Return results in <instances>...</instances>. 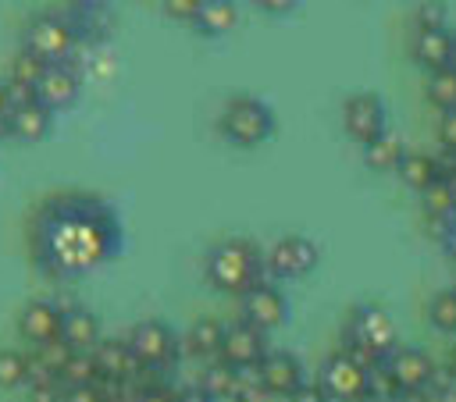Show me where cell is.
Here are the masks:
<instances>
[{
    "instance_id": "6da1fadb",
    "label": "cell",
    "mask_w": 456,
    "mask_h": 402,
    "mask_svg": "<svg viewBox=\"0 0 456 402\" xmlns=\"http://www.w3.org/2000/svg\"><path fill=\"white\" fill-rule=\"evenodd\" d=\"M110 242H114V228L103 213H86V210L64 213L50 228V256L71 270L103 260Z\"/></svg>"
},
{
    "instance_id": "7a4b0ae2",
    "label": "cell",
    "mask_w": 456,
    "mask_h": 402,
    "mask_svg": "<svg viewBox=\"0 0 456 402\" xmlns=\"http://www.w3.org/2000/svg\"><path fill=\"white\" fill-rule=\"evenodd\" d=\"M207 277L221 292H246L260 285V253L246 238H228L210 249L207 256Z\"/></svg>"
},
{
    "instance_id": "3957f363",
    "label": "cell",
    "mask_w": 456,
    "mask_h": 402,
    "mask_svg": "<svg viewBox=\"0 0 456 402\" xmlns=\"http://www.w3.org/2000/svg\"><path fill=\"white\" fill-rule=\"evenodd\" d=\"M271 128H274L271 110H267L260 100H253V96L232 100V103L224 107V114H221V132H224L235 146H256V142H264V139L271 135Z\"/></svg>"
},
{
    "instance_id": "277c9868",
    "label": "cell",
    "mask_w": 456,
    "mask_h": 402,
    "mask_svg": "<svg viewBox=\"0 0 456 402\" xmlns=\"http://www.w3.org/2000/svg\"><path fill=\"white\" fill-rule=\"evenodd\" d=\"M25 50H32L36 57H43L46 64H61L71 50H75V28L64 18H36L25 28Z\"/></svg>"
},
{
    "instance_id": "5b68a950",
    "label": "cell",
    "mask_w": 456,
    "mask_h": 402,
    "mask_svg": "<svg viewBox=\"0 0 456 402\" xmlns=\"http://www.w3.org/2000/svg\"><path fill=\"white\" fill-rule=\"evenodd\" d=\"M321 388L328 398H338V402H363L367 398V370L346 356V352H335L324 370H321Z\"/></svg>"
},
{
    "instance_id": "8992f818",
    "label": "cell",
    "mask_w": 456,
    "mask_h": 402,
    "mask_svg": "<svg viewBox=\"0 0 456 402\" xmlns=\"http://www.w3.org/2000/svg\"><path fill=\"white\" fill-rule=\"evenodd\" d=\"M314 263H317V249L303 235L278 238L264 256V270L274 277H303L306 270H314Z\"/></svg>"
},
{
    "instance_id": "52a82bcc",
    "label": "cell",
    "mask_w": 456,
    "mask_h": 402,
    "mask_svg": "<svg viewBox=\"0 0 456 402\" xmlns=\"http://www.w3.org/2000/svg\"><path fill=\"white\" fill-rule=\"evenodd\" d=\"M342 125H346V132L360 146H367L370 139H378L385 132V107H381V100L374 92H353L342 103Z\"/></svg>"
},
{
    "instance_id": "ba28073f",
    "label": "cell",
    "mask_w": 456,
    "mask_h": 402,
    "mask_svg": "<svg viewBox=\"0 0 456 402\" xmlns=\"http://www.w3.org/2000/svg\"><path fill=\"white\" fill-rule=\"evenodd\" d=\"M349 342H360V345H367L378 356H388L395 349V327H392V320H388L385 310L360 306L349 317Z\"/></svg>"
},
{
    "instance_id": "9c48e42d",
    "label": "cell",
    "mask_w": 456,
    "mask_h": 402,
    "mask_svg": "<svg viewBox=\"0 0 456 402\" xmlns=\"http://www.w3.org/2000/svg\"><path fill=\"white\" fill-rule=\"evenodd\" d=\"M128 349L135 352V359H139L142 366H157V370H160L167 359H175V334H171V327L160 324V320H142V324L132 327Z\"/></svg>"
},
{
    "instance_id": "30bf717a",
    "label": "cell",
    "mask_w": 456,
    "mask_h": 402,
    "mask_svg": "<svg viewBox=\"0 0 456 402\" xmlns=\"http://www.w3.org/2000/svg\"><path fill=\"white\" fill-rule=\"evenodd\" d=\"M281 320H285V295L271 281H260L242 292V324L267 331V327H278Z\"/></svg>"
},
{
    "instance_id": "8fae6325",
    "label": "cell",
    "mask_w": 456,
    "mask_h": 402,
    "mask_svg": "<svg viewBox=\"0 0 456 402\" xmlns=\"http://www.w3.org/2000/svg\"><path fill=\"white\" fill-rule=\"evenodd\" d=\"M264 331L249 327V324H232L224 327V342H221V363L235 366V370H253L264 359Z\"/></svg>"
},
{
    "instance_id": "7c38bea8",
    "label": "cell",
    "mask_w": 456,
    "mask_h": 402,
    "mask_svg": "<svg viewBox=\"0 0 456 402\" xmlns=\"http://www.w3.org/2000/svg\"><path fill=\"white\" fill-rule=\"evenodd\" d=\"M385 363H388L395 384L403 388V395L428 391V381H431V374H435V363H431L428 352H420V349H392V352L385 356Z\"/></svg>"
},
{
    "instance_id": "4fadbf2b",
    "label": "cell",
    "mask_w": 456,
    "mask_h": 402,
    "mask_svg": "<svg viewBox=\"0 0 456 402\" xmlns=\"http://www.w3.org/2000/svg\"><path fill=\"white\" fill-rule=\"evenodd\" d=\"M256 384L271 395H281L289 398L299 384H303V366L296 356L289 352H267L260 363H256Z\"/></svg>"
},
{
    "instance_id": "5bb4252c",
    "label": "cell",
    "mask_w": 456,
    "mask_h": 402,
    "mask_svg": "<svg viewBox=\"0 0 456 402\" xmlns=\"http://www.w3.org/2000/svg\"><path fill=\"white\" fill-rule=\"evenodd\" d=\"M61 313L64 310H57L53 302H28L21 310V317H18L21 338H28L36 349L46 345V342H53V338H61Z\"/></svg>"
},
{
    "instance_id": "9a60e30c",
    "label": "cell",
    "mask_w": 456,
    "mask_h": 402,
    "mask_svg": "<svg viewBox=\"0 0 456 402\" xmlns=\"http://www.w3.org/2000/svg\"><path fill=\"white\" fill-rule=\"evenodd\" d=\"M93 359H96V370H100V377H107V381H132L135 374H139V359H135V352L128 349V342H96V349H93Z\"/></svg>"
},
{
    "instance_id": "2e32d148",
    "label": "cell",
    "mask_w": 456,
    "mask_h": 402,
    "mask_svg": "<svg viewBox=\"0 0 456 402\" xmlns=\"http://www.w3.org/2000/svg\"><path fill=\"white\" fill-rule=\"evenodd\" d=\"M75 96H78V78L64 64H50L46 75L39 78V85H36V100L46 110H61V107L75 103Z\"/></svg>"
},
{
    "instance_id": "e0dca14e",
    "label": "cell",
    "mask_w": 456,
    "mask_h": 402,
    "mask_svg": "<svg viewBox=\"0 0 456 402\" xmlns=\"http://www.w3.org/2000/svg\"><path fill=\"white\" fill-rule=\"evenodd\" d=\"M452 43L456 36L445 32V28H428V32H417L413 36V60L428 71H438V68H449L452 60Z\"/></svg>"
},
{
    "instance_id": "ac0fdd59",
    "label": "cell",
    "mask_w": 456,
    "mask_h": 402,
    "mask_svg": "<svg viewBox=\"0 0 456 402\" xmlns=\"http://www.w3.org/2000/svg\"><path fill=\"white\" fill-rule=\"evenodd\" d=\"M61 342L75 352H93L100 342V324L86 310H64L61 313Z\"/></svg>"
},
{
    "instance_id": "d6986e66",
    "label": "cell",
    "mask_w": 456,
    "mask_h": 402,
    "mask_svg": "<svg viewBox=\"0 0 456 402\" xmlns=\"http://www.w3.org/2000/svg\"><path fill=\"white\" fill-rule=\"evenodd\" d=\"M7 132L25 139V142H36V139H43L50 132V110L39 100L28 103V107H18V110L7 114Z\"/></svg>"
},
{
    "instance_id": "ffe728a7",
    "label": "cell",
    "mask_w": 456,
    "mask_h": 402,
    "mask_svg": "<svg viewBox=\"0 0 456 402\" xmlns=\"http://www.w3.org/2000/svg\"><path fill=\"white\" fill-rule=\"evenodd\" d=\"M395 171H399V178H403L410 189H417V192H424L431 181H438V178H442V174H438L435 157H431V153H420V149H406Z\"/></svg>"
},
{
    "instance_id": "44dd1931",
    "label": "cell",
    "mask_w": 456,
    "mask_h": 402,
    "mask_svg": "<svg viewBox=\"0 0 456 402\" xmlns=\"http://www.w3.org/2000/svg\"><path fill=\"white\" fill-rule=\"evenodd\" d=\"M235 4L232 0H203L200 14L192 18V28L200 36H224L232 25H235Z\"/></svg>"
},
{
    "instance_id": "7402d4cb",
    "label": "cell",
    "mask_w": 456,
    "mask_h": 402,
    "mask_svg": "<svg viewBox=\"0 0 456 402\" xmlns=\"http://www.w3.org/2000/svg\"><path fill=\"white\" fill-rule=\"evenodd\" d=\"M239 370L235 366H228V363H210V366H203V374H200V391L207 395V398H228V395H239Z\"/></svg>"
},
{
    "instance_id": "603a6c76",
    "label": "cell",
    "mask_w": 456,
    "mask_h": 402,
    "mask_svg": "<svg viewBox=\"0 0 456 402\" xmlns=\"http://www.w3.org/2000/svg\"><path fill=\"white\" fill-rule=\"evenodd\" d=\"M403 142L392 135V132H381L378 139H370L367 146H363V160L374 167V171H392V167H399V160H403Z\"/></svg>"
},
{
    "instance_id": "cb8c5ba5",
    "label": "cell",
    "mask_w": 456,
    "mask_h": 402,
    "mask_svg": "<svg viewBox=\"0 0 456 402\" xmlns=\"http://www.w3.org/2000/svg\"><path fill=\"white\" fill-rule=\"evenodd\" d=\"M221 342H224V327L210 317L196 320L189 331V352L192 356H217L221 359Z\"/></svg>"
},
{
    "instance_id": "d4e9b609",
    "label": "cell",
    "mask_w": 456,
    "mask_h": 402,
    "mask_svg": "<svg viewBox=\"0 0 456 402\" xmlns=\"http://www.w3.org/2000/svg\"><path fill=\"white\" fill-rule=\"evenodd\" d=\"M420 196H424V210H428L431 217L445 221V217H452V213H456V189H452V181H449V178L431 181Z\"/></svg>"
},
{
    "instance_id": "484cf974",
    "label": "cell",
    "mask_w": 456,
    "mask_h": 402,
    "mask_svg": "<svg viewBox=\"0 0 456 402\" xmlns=\"http://www.w3.org/2000/svg\"><path fill=\"white\" fill-rule=\"evenodd\" d=\"M428 100L438 110H456V68H438L428 78Z\"/></svg>"
},
{
    "instance_id": "4316f807",
    "label": "cell",
    "mask_w": 456,
    "mask_h": 402,
    "mask_svg": "<svg viewBox=\"0 0 456 402\" xmlns=\"http://www.w3.org/2000/svg\"><path fill=\"white\" fill-rule=\"evenodd\" d=\"M100 370H96V359L93 352H75L64 370H61V388H75V384H96Z\"/></svg>"
},
{
    "instance_id": "83f0119b",
    "label": "cell",
    "mask_w": 456,
    "mask_h": 402,
    "mask_svg": "<svg viewBox=\"0 0 456 402\" xmlns=\"http://www.w3.org/2000/svg\"><path fill=\"white\" fill-rule=\"evenodd\" d=\"M399 395H403V388L395 384V377H392L388 363H385V359H381V363H374V366L367 370V398L392 402V398H399Z\"/></svg>"
},
{
    "instance_id": "f1b7e54d",
    "label": "cell",
    "mask_w": 456,
    "mask_h": 402,
    "mask_svg": "<svg viewBox=\"0 0 456 402\" xmlns=\"http://www.w3.org/2000/svg\"><path fill=\"white\" fill-rule=\"evenodd\" d=\"M46 68H50V64H46L43 57H36L32 50H21V53L11 60V82H21V85H32V89H36L39 78L46 75Z\"/></svg>"
},
{
    "instance_id": "f546056e",
    "label": "cell",
    "mask_w": 456,
    "mask_h": 402,
    "mask_svg": "<svg viewBox=\"0 0 456 402\" xmlns=\"http://www.w3.org/2000/svg\"><path fill=\"white\" fill-rule=\"evenodd\" d=\"M28 377V356L18 349H0V388L25 384Z\"/></svg>"
},
{
    "instance_id": "4dcf8cb0",
    "label": "cell",
    "mask_w": 456,
    "mask_h": 402,
    "mask_svg": "<svg viewBox=\"0 0 456 402\" xmlns=\"http://www.w3.org/2000/svg\"><path fill=\"white\" fill-rule=\"evenodd\" d=\"M428 317H431V324H435L438 331H452V334H456V288L438 292V295L431 299V306H428Z\"/></svg>"
},
{
    "instance_id": "1f68e13d",
    "label": "cell",
    "mask_w": 456,
    "mask_h": 402,
    "mask_svg": "<svg viewBox=\"0 0 456 402\" xmlns=\"http://www.w3.org/2000/svg\"><path fill=\"white\" fill-rule=\"evenodd\" d=\"M32 356H36V359H39V363H43L46 370H53V374L61 377V370H64V363H68V359L75 356V349H68V345H64L61 338H53V342L39 345V349H36Z\"/></svg>"
},
{
    "instance_id": "d6a6232c",
    "label": "cell",
    "mask_w": 456,
    "mask_h": 402,
    "mask_svg": "<svg viewBox=\"0 0 456 402\" xmlns=\"http://www.w3.org/2000/svg\"><path fill=\"white\" fill-rule=\"evenodd\" d=\"M417 21V32H428V28H445V7L438 0H424L413 14Z\"/></svg>"
},
{
    "instance_id": "836d02e7",
    "label": "cell",
    "mask_w": 456,
    "mask_h": 402,
    "mask_svg": "<svg viewBox=\"0 0 456 402\" xmlns=\"http://www.w3.org/2000/svg\"><path fill=\"white\" fill-rule=\"evenodd\" d=\"M4 89H7V110H18V107L36 103V89H32V85H21V82H4Z\"/></svg>"
},
{
    "instance_id": "e575fe53",
    "label": "cell",
    "mask_w": 456,
    "mask_h": 402,
    "mask_svg": "<svg viewBox=\"0 0 456 402\" xmlns=\"http://www.w3.org/2000/svg\"><path fill=\"white\" fill-rule=\"evenodd\" d=\"M203 0H164V11L175 18V21H192L200 14Z\"/></svg>"
},
{
    "instance_id": "d590c367",
    "label": "cell",
    "mask_w": 456,
    "mask_h": 402,
    "mask_svg": "<svg viewBox=\"0 0 456 402\" xmlns=\"http://www.w3.org/2000/svg\"><path fill=\"white\" fill-rule=\"evenodd\" d=\"M61 402H107V395L96 384H75V388H64Z\"/></svg>"
},
{
    "instance_id": "8d00e7d4",
    "label": "cell",
    "mask_w": 456,
    "mask_h": 402,
    "mask_svg": "<svg viewBox=\"0 0 456 402\" xmlns=\"http://www.w3.org/2000/svg\"><path fill=\"white\" fill-rule=\"evenodd\" d=\"M438 139L445 149L456 153V110H442V121H438Z\"/></svg>"
},
{
    "instance_id": "74e56055",
    "label": "cell",
    "mask_w": 456,
    "mask_h": 402,
    "mask_svg": "<svg viewBox=\"0 0 456 402\" xmlns=\"http://www.w3.org/2000/svg\"><path fill=\"white\" fill-rule=\"evenodd\" d=\"M289 402H328V395H324V388H321V381L317 384H310V381H303L292 395H289Z\"/></svg>"
},
{
    "instance_id": "f35d334b",
    "label": "cell",
    "mask_w": 456,
    "mask_h": 402,
    "mask_svg": "<svg viewBox=\"0 0 456 402\" xmlns=\"http://www.w3.org/2000/svg\"><path fill=\"white\" fill-rule=\"evenodd\" d=\"M61 395H64L61 384H36V388H28V402H61Z\"/></svg>"
},
{
    "instance_id": "ab89813d",
    "label": "cell",
    "mask_w": 456,
    "mask_h": 402,
    "mask_svg": "<svg viewBox=\"0 0 456 402\" xmlns=\"http://www.w3.org/2000/svg\"><path fill=\"white\" fill-rule=\"evenodd\" d=\"M139 402H178V391H171V388H153V391H142L139 395Z\"/></svg>"
},
{
    "instance_id": "60d3db41",
    "label": "cell",
    "mask_w": 456,
    "mask_h": 402,
    "mask_svg": "<svg viewBox=\"0 0 456 402\" xmlns=\"http://www.w3.org/2000/svg\"><path fill=\"white\" fill-rule=\"evenodd\" d=\"M256 4H260L267 14H285V11H292L299 0H256Z\"/></svg>"
},
{
    "instance_id": "b9f144b4",
    "label": "cell",
    "mask_w": 456,
    "mask_h": 402,
    "mask_svg": "<svg viewBox=\"0 0 456 402\" xmlns=\"http://www.w3.org/2000/svg\"><path fill=\"white\" fill-rule=\"evenodd\" d=\"M7 89H4V82H0V121H7Z\"/></svg>"
},
{
    "instance_id": "7bdbcfd3",
    "label": "cell",
    "mask_w": 456,
    "mask_h": 402,
    "mask_svg": "<svg viewBox=\"0 0 456 402\" xmlns=\"http://www.w3.org/2000/svg\"><path fill=\"white\" fill-rule=\"evenodd\" d=\"M449 370H452V377H456V349L449 352Z\"/></svg>"
},
{
    "instance_id": "ee69618b",
    "label": "cell",
    "mask_w": 456,
    "mask_h": 402,
    "mask_svg": "<svg viewBox=\"0 0 456 402\" xmlns=\"http://www.w3.org/2000/svg\"><path fill=\"white\" fill-rule=\"evenodd\" d=\"M449 253H452V256H456V231H452V235H449Z\"/></svg>"
},
{
    "instance_id": "f6af8a7d",
    "label": "cell",
    "mask_w": 456,
    "mask_h": 402,
    "mask_svg": "<svg viewBox=\"0 0 456 402\" xmlns=\"http://www.w3.org/2000/svg\"><path fill=\"white\" fill-rule=\"evenodd\" d=\"M449 68H456V43H452V60H449Z\"/></svg>"
},
{
    "instance_id": "bcb514c9",
    "label": "cell",
    "mask_w": 456,
    "mask_h": 402,
    "mask_svg": "<svg viewBox=\"0 0 456 402\" xmlns=\"http://www.w3.org/2000/svg\"><path fill=\"white\" fill-rule=\"evenodd\" d=\"M4 132H7V121H0V135H4Z\"/></svg>"
},
{
    "instance_id": "7dc6e473",
    "label": "cell",
    "mask_w": 456,
    "mask_h": 402,
    "mask_svg": "<svg viewBox=\"0 0 456 402\" xmlns=\"http://www.w3.org/2000/svg\"><path fill=\"white\" fill-rule=\"evenodd\" d=\"M78 4H103V0H78Z\"/></svg>"
},
{
    "instance_id": "c3c4849f",
    "label": "cell",
    "mask_w": 456,
    "mask_h": 402,
    "mask_svg": "<svg viewBox=\"0 0 456 402\" xmlns=\"http://www.w3.org/2000/svg\"><path fill=\"white\" fill-rule=\"evenodd\" d=\"M452 178H456V174H452Z\"/></svg>"
}]
</instances>
